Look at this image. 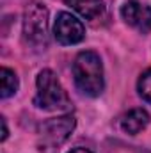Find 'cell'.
<instances>
[{
	"instance_id": "10",
	"label": "cell",
	"mask_w": 151,
	"mask_h": 153,
	"mask_svg": "<svg viewBox=\"0 0 151 153\" xmlns=\"http://www.w3.org/2000/svg\"><path fill=\"white\" fill-rule=\"evenodd\" d=\"M137 89H139V94L142 96V100H146L148 103H151V70L144 71L141 75Z\"/></svg>"
},
{
	"instance_id": "1",
	"label": "cell",
	"mask_w": 151,
	"mask_h": 153,
	"mask_svg": "<svg viewBox=\"0 0 151 153\" xmlns=\"http://www.w3.org/2000/svg\"><path fill=\"white\" fill-rule=\"evenodd\" d=\"M73 76L80 93L85 96H100L105 87L103 64L96 52H80L73 62Z\"/></svg>"
},
{
	"instance_id": "5",
	"label": "cell",
	"mask_w": 151,
	"mask_h": 153,
	"mask_svg": "<svg viewBox=\"0 0 151 153\" xmlns=\"http://www.w3.org/2000/svg\"><path fill=\"white\" fill-rule=\"evenodd\" d=\"M53 36L61 45H76L85 38L84 23L71 13H59L53 22Z\"/></svg>"
},
{
	"instance_id": "8",
	"label": "cell",
	"mask_w": 151,
	"mask_h": 153,
	"mask_svg": "<svg viewBox=\"0 0 151 153\" xmlns=\"http://www.w3.org/2000/svg\"><path fill=\"white\" fill-rule=\"evenodd\" d=\"M66 4L85 20H96L105 13L103 0H66Z\"/></svg>"
},
{
	"instance_id": "3",
	"label": "cell",
	"mask_w": 151,
	"mask_h": 153,
	"mask_svg": "<svg viewBox=\"0 0 151 153\" xmlns=\"http://www.w3.org/2000/svg\"><path fill=\"white\" fill-rule=\"evenodd\" d=\"M23 34L32 46H46L48 43V9L39 4L30 2L23 14Z\"/></svg>"
},
{
	"instance_id": "4",
	"label": "cell",
	"mask_w": 151,
	"mask_h": 153,
	"mask_svg": "<svg viewBox=\"0 0 151 153\" xmlns=\"http://www.w3.org/2000/svg\"><path fill=\"white\" fill-rule=\"evenodd\" d=\"M75 128V117L73 116H61L44 121L39 126V139H41V150H59V146L70 137V134Z\"/></svg>"
},
{
	"instance_id": "7",
	"label": "cell",
	"mask_w": 151,
	"mask_h": 153,
	"mask_svg": "<svg viewBox=\"0 0 151 153\" xmlns=\"http://www.w3.org/2000/svg\"><path fill=\"white\" fill-rule=\"evenodd\" d=\"M150 125V114L144 109H132L121 117V130L128 135L141 134Z\"/></svg>"
},
{
	"instance_id": "11",
	"label": "cell",
	"mask_w": 151,
	"mask_h": 153,
	"mask_svg": "<svg viewBox=\"0 0 151 153\" xmlns=\"http://www.w3.org/2000/svg\"><path fill=\"white\" fill-rule=\"evenodd\" d=\"M7 139V125H5V117H2V141Z\"/></svg>"
},
{
	"instance_id": "2",
	"label": "cell",
	"mask_w": 151,
	"mask_h": 153,
	"mask_svg": "<svg viewBox=\"0 0 151 153\" xmlns=\"http://www.w3.org/2000/svg\"><path fill=\"white\" fill-rule=\"evenodd\" d=\"M36 98L34 103L43 111H70L71 102L68 93L64 91L62 84L59 82L57 75L52 70H43L39 71L36 78Z\"/></svg>"
},
{
	"instance_id": "12",
	"label": "cell",
	"mask_w": 151,
	"mask_h": 153,
	"mask_svg": "<svg viewBox=\"0 0 151 153\" xmlns=\"http://www.w3.org/2000/svg\"><path fill=\"white\" fill-rule=\"evenodd\" d=\"M68 153H93V152L87 150V148H73L71 152H68Z\"/></svg>"
},
{
	"instance_id": "6",
	"label": "cell",
	"mask_w": 151,
	"mask_h": 153,
	"mask_svg": "<svg viewBox=\"0 0 151 153\" xmlns=\"http://www.w3.org/2000/svg\"><path fill=\"white\" fill-rule=\"evenodd\" d=\"M121 16L130 27L142 34H148L151 30V7L142 2L128 0L121 7Z\"/></svg>"
},
{
	"instance_id": "9",
	"label": "cell",
	"mask_w": 151,
	"mask_h": 153,
	"mask_svg": "<svg viewBox=\"0 0 151 153\" xmlns=\"http://www.w3.org/2000/svg\"><path fill=\"white\" fill-rule=\"evenodd\" d=\"M18 91V76L13 70L2 68L0 70V96L9 98Z\"/></svg>"
}]
</instances>
